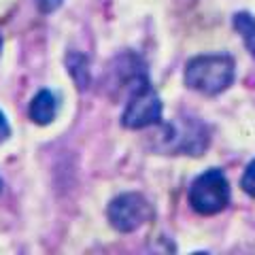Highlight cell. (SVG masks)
<instances>
[{
  "label": "cell",
  "instance_id": "3957f363",
  "mask_svg": "<svg viewBox=\"0 0 255 255\" xmlns=\"http://www.w3.org/2000/svg\"><path fill=\"white\" fill-rule=\"evenodd\" d=\"M189 204L200 215H217L230 204V183L219 168L202 172L189 187Z\"/></svg>",
  "mask_w": 255,
  "mask_h": 255
},
{
  "label": "cell",
  "instance_id": "7a4b0ae2",
  "mask_svg": "<svg viewBox=\"0 0 255 255\" xmlns=\"http://www.w3.org/2000/svg\"><path fill=\"white\" fill-rule=\"evenodd\" d=\"M211 142V130L194 117H177L170 124H159L153 149L170 155H200Z\"/></svg>",
  "mask_w": 255,
  "mask_h": 255
},
{
  "label": "cell",
  "instance_id": "4fadbf2b",
  "mask_svg": "<svg viewBox=\"0 0 255 255\" xmlns=\"http://www.w3.org/2000/svg\"><path fill=\"white\" fill-rule=\"evenodd\" d=\"M0 191H2V181H0Z\"/></svg>",
  "mask_w": 255,
  "mask_h": 255
},
{
  "label": "cell",
  "instance_id": "8992f818",
  "mask_svg": "<svg viewBox=\"0 0 255 255\" xmlns=\"http://www.w3.org/2000/svg\"><path fill=\"white\" fill-rule=\"evenodd\" d=\"M58 111H60V98L58 94L51 92V90H41L34 98L30 100V109H28V115L34 124L38 126H47L51 124L55 117H58Z\"/></svg>",
  "mask_w": 255,
  "mask_h": 255
},
{
  "label": "cell",
  "instance_id": "277c9868",
  "mask_svg": "<svg viewBox=\"0 0 255 255\" xmlns=\"http://www.w3.org/2000/svg\"><path fill=\"white\" fill-rule=\"evenodd\" d=\"M122 124L130 130H142L162 124V100L149 79H142L130 90V100L122 115Z\"/></svg>",
  "mask_w": 255,
  "mask_h": 255
},
{
  "label": "cell",
  "instance_id": "30bf717a",
  "mask_svg": "<svg viewBox=\"0 0 255 255\" xmlns=\"http://www.w3.org/2000/svg\"><path fill=\"white\" fill-rule=\"evenodd\" d=\"M34 2H36L41 13H53L55 9H60V4L64 0H34Z\"/></svg>",
  "mask_w": 255,
  "mask_h": 255
},
{
  "label": "cell",
  "instance_id": "ba28073f",
  "mask_svg": "<svg viewBox=\"0 0 255 255\" xmlns=\"http://www.w3.org/2000/svg\"><path fill=\"white\" fill-rule=\"evenodd\" d=\"M234 28L243 34L247 49H249L251 55L255 58V19L251 17L249 13L241 11V13H236V15H234Z\"/></svg>",
  "mask_w": 255,
  "mask_h": 255
},
{
  "label": "cell",
  "instance_id": "52a82bcc",
  "mask_svg": "<svg viewBox=\"0 0 255 255\" xmlns=\"http://www.w3.org/2000/svg\"><path fill=\"white\" fill-rule=\"evenodd\" d=\"M66 68L70 77L75 79V83L79 85V90H83V87L90 85V62L83 53L79 51H70L66 55Z\"/></svg>",
  "mask_w": 255,
  "mask_h": 255
},
{
  "label": "cell",
  "instance_id": "8fae6325",
  "mask_svg": "<svg viewBox=\"0 0 255 255\" xmlns=\"http://www.w3.org/2000/svg\"><path fill=\"white\" fill-rule=\"evenodd\" d=\"M9 136H11V126L6 122V115L0 111V142H4Z\"/></svg>",
  "mask_w": 255,
  "mask_h": 255
},
{
  "label": "cell",
  "instance_id": "6da1fadb",
  "mask_svg": "<svg viewBox=\"0 0 255 255\" xmlns=\"http://www.w3.org/2000/svg\"><path fill=\"white\" fill-rule=\"evenodd\" d=\"M236 64L228 53H206L191 58L185 66V85L204 96H217L234 83Z\"/></svg>",
  "mask_w": 255,
  "mask_h": 255
},
{
  "label": "cell",
  "instance_id": "5b68a950",
  "mask_svg": "<svg viewBox=\"0 0 255 255\" xmlns=\"http://www.w3.org/2000/svg\"><path fill=\"white\" fill-rule=\"evenodd\" d=\"M109 221L117 232H134L153 217V206L142 194H122L109 204Z\"/></svg>",
  "mask_w": 255,
  "mask_h": 255
},
{
  "label": "cell",
  "instance_id": "9c48e42d",
  "mask_svg": "<svg viewBox=\"0 0 255 255\" xmlns=\"http://www.w3.org/2000/svg\"><path fill=\"white\" fill-rule=\"evenodd\" d=\"M241 187L245 194H249L251 198H255V159L247 166V170L243 174V181H241Z\"/></svg>",
  "mask_w": 255,
  "mask_h": 255
},
{
  "label": "cell",
  "instance_id": "7c38bea8",
  "mask_svg": "<svg viewBox=\"0 0 255 255\" xmlns=\"http://www.w3.org/2000/svg\"><path fill=\"white\" fill-rule=\"evenodd\" d=\"M0 55H2V36H0Z\"/></svg>",
  "mask_w": 255,
  "mask_h": 255
}]
</instances>
